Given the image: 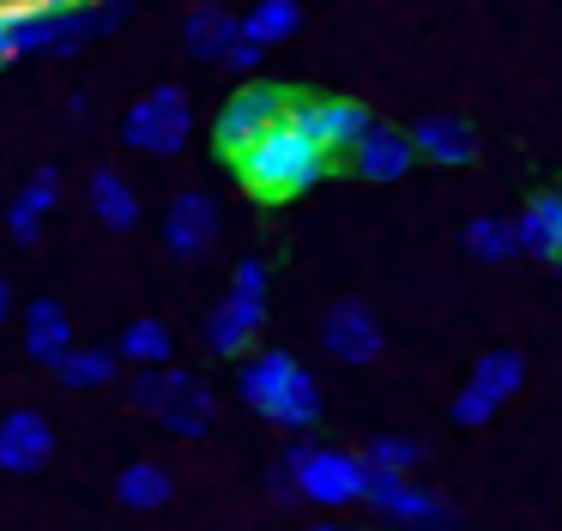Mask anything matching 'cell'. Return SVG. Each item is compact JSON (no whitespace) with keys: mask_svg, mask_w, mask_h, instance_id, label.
Segmentation results:
<instances>
[{"mask_svg":"<svg viewBox=\"0 0 562 531\" xmlns=\"http://www.w3.org/2000/svg\"><path fill=\"white\" fill-rule=\"evenodd\" d=\"M231 169H236V181H243L255 200L284 205V200H303L308 188H321L327 169H333V157L321 151L291 115H284V121H272L260 139H248L243 151L231 157Z\"/></svg>","mask_w":562,"mask_h":531,"instance_id":"obj_1","label":"cell"},{"mask_svg":"<svg viewBox=\"0 0 562 531\" xmlns=\"http://www.w3.org/2000/svg\"><path fill=\"white\" fill-rule=\"evenodd\" d=\"M236 393H243V405L255 410L260 422H272V429L308 434L321 422V381L308 374L303 357H291V350H248L243 369H236Z\"/></svg>","mask_w":562,"mask_h":531,"instance_id":"obj_2","label":"cell"},{"mask_svg":"<svg viewBox=\"0 0 562 531\" xmlns=\"http://www.w3.org/2000/svg\"><path fill=\"white\" fill-rule=\"evenodd\" d=\"M267 290H272L267 260H255V253L236 260L231 290H224V296L206 308V320H200V344H206L212 357H224V362H243L248 344L260 338V326H267Z\"/></svg>","mask_w":562,"mask_h":531,"instance_id":"obj_3","label":"cell"},{"mask_svg":"<svg viewBox=\"0 0 562 531\" xmlns=\"http://www.w3.org/2000/svg\"><path fill=\"white\" fill-rule=\"evenodd\" d=\"M127 398H134V410H146L151 422H164V429L182 434V441H200V434L218 422V398H212V386L200 381V374L176 369V362L139 369L134 381H127Z\"/></svg>","mask_w":562,"mask_h":531,"instance_id":"obj_4","label":"cell"},{"mask_svg":"<svg viewBox=\"0 0 562 531\" xmlns=\"http://www.w3.org/2000/svg\"><path fill=\"white\" fill-rule=\"evenodd\" d=\"M279 465L291 471L296 501H315V507H351L369 489L363 453H345V447H327V441H291V453Z\"/></svg>","mask_w":562,"mask_h":531,"instance_id":"obj_5","label":"cell"},{"mask_svg":"<svg viewBox=\"0 0 562 531\" xmlns=\"http://www.w3.org/2000/svg\"><path fill=\"white\" fill-rule=\"evenodd\" d=\"M194 139V97L182 84H151L122 115V145L139 157H176Z\"/></svg>","mask_w":562,"mask_h":531,"instance_id":"obj_6","label":"cell"},{"mask_svg":"<svg viewBox=\"0 0 562 531\" xmlns=\"http://www.w3.org/2000/svg\"><path fill=\"white\" fill-rule=\"evenodd\" d=\"M369 513L381 526H400V531H453V501L412 477V471H369V489H363Z\"/></svg>","mask_w":562,"mask_h":531,"instance_id":"obj_7","label":"cell"},{"mask_svg":"<svg viewBox=\"0 0 562 531\" xmlns=\"http://www.w3.org/2000/svg\"><path fill=\"white\" fill-rule=\"evenodd\" d=\"M520 386H526V357L514 344H496V350H484V357L472 362V374H465V386L453 393L448 417L460 422V429H484Z\"/></svg>","mask_w":562,"mask_h":531,"instance_id":"obj_8","label":"cell"},{"mask_svg":"<svg viewBox=\"0 0 562 531\" xmlns=\"http://www.w3.org/2000/svg\"><path fill=\"white\" fill-rule=\"evenodd\" d=\"M284 115H291V91H284V84H267V79H248L224 97L218 121H212V145H218V157H236L248 139H260V133Z\"/></svg>","mask_w":562,"mask_h":531,"instance_id":"obj_9","label":"cell"},{"mask_svg":"<svg viewBox=\"0 0 562 531\" xmlns=\"http://www.w3.org/2000/svg\"><path fill=\"white\" fill-rule=\"evenodd\" d=\"M321 350H327L333 362H345V369H369V362H381V350H387V332H381L375 308H369L363 296H339L321 314Z\"/></svg>","mask_w":562,"mask_h":531,"instance_id":"obj_10","label":"cell"},{"mask_svg":"<svg viewBox=\"0 0 562 531\" xmlns=\"http://www.w3.org/2000/svg\"><path fill=\"white\" fill-rule=\"evenodd\" d=\"M218 236H224V205L206 188H182L164 205V248L176 260H206L218 248Z\"/></svg>","mask_w":562,"mask_h":531,"instance_id":"obj_11","label":"cell"},{"mask_svg":"<svg viewBox=\"0 0 562 531\" xmlns=\"http://www.w3.org/2000/svg\"><path fill=\"white\" fill-rule=\"evenodd\" d=\"M291 121H296V127H303L327 157H345L357 139H363V127H369L375 115H369L357 97H291Z\"/></svg>","mask_w":562,"mask_h":531,"instance_id":"obj_12","label":"cell"},{"mask_svg":"<svg viewBox=\"0 0 562 531\" xmlns=\"http://www.w3.org/2000/svg\"><path fill=\"white\" fill-rule=\"evenodd\" d=\"M357 181H375V188H393V181L412 176L417 163V145H412V127H393V121H369L363 139L345 151Z\"/></svg>","mask_w":562,"mask_h":531,"instance_id":"obj_13","label":"cell"},{"mask_svg":"<svg viewBox=\"0 0 562 531\" xmlns=\"http://www.w3.org/2000/svg\"><path fill=\"white\" fill-rule=\"evenodd\" d=\"M55 459V422L43 410H7L0 417V471L31 477Z\"/></svg>","mask_w":562,"mask_h":531,"instance_id":"obj_14","label":"cell"},{"mask_svg":"<svg viewBox=\"0 0 562 531\" xmlns=\"http://www.w3.org/2000/svg\"><path fill=\"white\" fill-rule=\"evenodd\" d=\"M412 145H417V157L424 163H436V169H465V163H477V151H484V139H477V127L465 115H424L412 127Z\"/></svg>","mask_w":562,"mask_h":531,"instance_id":"obj_15","label":"cell"},{"mask_svg":"<svg viewBox=\"0 0 562 531\" xmlns=\"http://www.w3.org/2000/svg\"><path fill=\"white\" fill-rule=\"evenodd\" d=\"M61 0H0V67L49 48V24Z\"/></svg>","mask_w":562,"mask_h":531,"instance_id":"obj_16","label":"cell"},{"mask_svg":"<svg viewBox=\"0 0 562 531\" xmlns=\"http://www.w3.org/2000/svg\"><path fill=\"white\" fill-rule=\"evenodd\" d=\"M55 205H61V169H55V163L31 169V181L13 193V205H7V236H13L19 248H37L43 217H49Z\"/></svg>","mask_w":562,"mask_h":531,"instance_id":"obj_17","label":"cell"},{"mask_svg":"<svg viewBox=\"0 0 562 531\" xmlns=\"http://www.w3.org/2000/svg\"><path fill=\"white\" fill-rule=\"evenodd\" d=\"M514 236H520L526 260H562V188H538L532 200L514 217Z\"/></svg>","mask_w":562,"mask_h":531,"instance_id":"obj_18","label":"cell"},{"mask_svg":"<svg viewBox=\"0 0 562 531\" xmlns=\"http://www.w3.org/2000/svg\"><path fill=\"white\" fill-rule=\"evenodd\" d=\"M243 36V12H231V7H194L182 19V48L194 60H206V67H224V55H231V43Z\"/></svg>","mask_w":562,"mask_h":531,"instance_id":"obj_19","label":"cell"},{"mask_svg":"<svg viewBox=\"0 0 562 531\" xmlns=\"http://www.w3.org/2000/svg\"><path fill=\"white\" fill-rule=\"evenodd\" d=\"M86 200H91V217H98L103 229H115V236H127V229H139V217H146V205H139L134 181H127L122 169H91V181H86Z\"/></svg>","mask_w":562,"mask_h":531,"instance_id":"obj_20","label":"cell"},{"mask_svg":"<svg viewBox=\"0 0 562 531\" xmlns=\"http://www.w3.org/2000/svg\"><path fill=\"white\" fill-rule=\"evenodd\" d=\"M67 350H74V320H67V308L55 296H37L25 308V357L43 362V369H55Z\"/></svg>","mask_w":562,"mask_h":531,"instance_id":"obj_21","label":"cell"},{"mask_svg":"<svg viewBox=\"0 0 562 531\" xmlns=\"http://www.w3.org/2000/svg\"><path fill=\"white\" fill-rule=\"evenodd\" d=\"M115 369H122V357H115L110 344H74L55 362V381H61L67 393H98V386L115 381Z\"/></svg>","mask_w":562,"mask_h":531,"instance_id":"obj_22","label":"cell"},{"mask_svg":"<svg viewBox=\"0 0 562 531\" xmlns=\"http://www.w3.org/2000/svg\"><path fill=\"white\" fill-rule=\"evenodd\" d=\"M176 495V477L170 465H158V459H134V465L115 477V501L134 507V513H151V507H164Z\"/></svg>","mask_w":562,"mask_h":531,"instance_id":"obj_23","label":"cell"},{"mask_svg":"<svg viewBox=\"0 0 562 531\" xmlns=\"http://www.w3.org/2000/svg\"><path fill=\"white\" fill-rule=\"evenodd\" d=\"M115 357L134 362V369H158V362L176 357V332L164 320H151V314H139V320L122 326V338H115Z\"/></svg>","mask_w":562,"mask_h":531,"instance_id":"obj_24","label":"cell"},{"mask_svg":"<svg viewBox=\"0 0 562 531\" xmlns=\"http://www.w3.org/2000/svg\"><path fill=\"white\" fill-rule=\"evenodd\" d=\"M296 31H303V7H296V0H255V7L243 12V36L260 43L267 55L279 43H291Z\"/></svg>","mask_w":562,"mask_h":531,"instance_id":"obj_25","label":"cell"},{"mask_svg":"<svg viewBox=\"0 0 562 531\" xmlns=\"http://www.w3.org/2000/svg\"><path fill=\"white\" fill-rule=\"evenodd\" d=\"M460 248L472 253V260H484V266L514 260V253H520V236H514V217H502V212L472 217V224L460 229Z\"/></svg>","mask_w":562,"mask_h":531,"instance_id":"obj_26","label":"cell"},{"mask_svg":"<svg viewBox=\"0 0 562 531\" xmlns=\"http://www.w3.org/2000/svg\"><path fill=\"white\" fill-rule=\"evenodd\" d=\"M424 459H429V447L412 441V434H369V447H363L369 471H417Z\"/></svg>","mask_w":562,"mask_h":531,"instance_id":"obj_27","label":"cell"},{"mask_svg":"<svg viewBox=\"0 0 562 531\" xmlns=\"http://www.w3.org/2000/svg\"><path fill=\"white\" fill-rule=\"evenodd\" d=\"M267 60V48L260 43H248V36H236L231 43V55H224V72H243V79H255V67Z\"/></svg>","mask_w":562,"mask_h":531,"instance_id":"obj_28","label":"cell"},{"mask_svg":"<svg viewBox=\"0 0 562 531\" xmlns=\"http://www.w3.org/2000/svg\"><path fill=\"white\" fill-rule=\"evenodd\" d=\"M267 489H272V501H296V483H291V471H284V465L267 471Z\"/></svg>","mask_w":562,"mask_h":531,"instance_id":"obj_29","label":"cell"},{"mask_svg":"<svg viewBox=\"0 0 562 531\" xmlns=\"http://www.w3.org/2000/svg\"><path fill=\"white\" fill-rule=\"evenodd\" d=\"M7 314H13V284L0 278V326H7Z\"/></svg>","mask_w":562,"mask_h":531,"instance_id":"obj_30","label":"cell"},{"mask_svg":"<svg viewBox=\"0 0 562 531\" xmlns=\"http://www.w3.org/2000/svg\"><path fill=\"white\" fill-rule=\"evenodd\" d=\"M308 531H369V526H327V519H321V526H308Z\"/></svg>","mask_w":562,"mask_h":531,"instance_id":"obj_31","label":"cell"},{"mask_svg":"<svg viewBox=\"0 0 562 531\" xmlns=\"http://www.w3.org/2000/svg\"><path fill=\"white\" fill-rule=\"evenodd\" d=\"M557 272H562V260H557Z\"/></svg>","mask_w":562,"mask_h":531,"instance_id":"obj_32","label":"cell"}]
</instances>
